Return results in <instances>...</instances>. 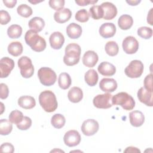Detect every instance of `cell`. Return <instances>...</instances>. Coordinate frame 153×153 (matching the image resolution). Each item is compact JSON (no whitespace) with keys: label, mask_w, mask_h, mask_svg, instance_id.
<instances>
[{"label":"cell","mask_w":153,"mask_h":153,"mask_svg":"<svg viewBox=\"0 0 153 153\" xmlns=\"http://www.w3.org/2000/svg\"><path fill=\"white\" fill-rule=\"evenodd\" d=\"M25 40L27 45L36 52H41L46 48L45 39L32 30H29L26 32L25 35Z\"/></svg>","instance_id":"6da1fadb"},{"label":"cell","mask_w":153,"mask_h":153,"mask_svg":"<svg viewBox=\"0 0 153 153\" xmlns=\"http://www.w3.org/2000/svg\"><path fill=\"white\" fill-rule=\"evenodd\" d=\"M41 106L47 112H52L57 108L58 103L54 93L50 90L42 91L39 96Z\"/></svg>","instance_id":"7a4b0ae2"},{"label":"cell","mask_w":153,"mask_h":153,"mask_svg":"<svg viewBox=\"0 0 153 153\" xmlns=\"http://www.w3.org/2000/svg\"><path fill=\"white\" fill-rule=\"evenodd\" d=\"M81 53V47L78 44L75 43L68 44L65 48L63 62L69 66L77 64L80 59Z\"/></svg>","instance_id":"3957f363"},{"label":"cell","mask_w":153,"mask_h":153,"mask_svg":"<svg viewBox=\"0 0 153 153\" xmlns=\"http://www.w3.org/2000/svg\"><path fill=\"white\" fill-rule=\"evenodd\" d=\"M112 103L120 105L124 110H132L135 106V101L133 97L126 92H120L112 97Z\"/></svg>","instance_id":"277c9868"},{"label":"cell","mask_w":153,"mask_h":153,"mask_svg":"<svg viewBox=\"0 0 153 153\" xmlns=\"http://www.w3.org/2000/svg\"><path fill=\"white\" fill-rule=\"evenodd\" d=\"M38 76L40 82L45 86L53 85L57 79L56 72L48 67L41 68L38 71Z\"/></svg>","instance_id":"5b68a950"},{"label":"cell","mask_w":153,"mask_h":153,"mask_svg":"<svg viewBox=\"0 0 153 153\" xmlns=\"http://www.w3.org/2000/svg\"><path fill=\"white\" fill-rule=\"evenodd\" d=\"M18 66L20 69V74L25 78H30L34 73V67L32 60L27 56H22L18 60Z\"/></svg>","instance_id":"8992f818"},{"label":"cell","mask_w":153,"mask_h":153,"mask_svg":"<svg viewBox=\"0 0 153 153\" xmlns=\"http://www.w3.org/2000/svg\"><path fill=\"white\" fill-rule=\"evenodd\" d=\"M143 72V64L140 60H133L125 68L126 75L131 78L140 77Z\"/></svg>","instance_id":"52a82bcc"},{"label":"cell","mask_w":153,"mask_h":153,"mask_svg":"<svg viewBox=\"0 0 153 153\" xmlns=\"http://www.w3.org/2000/svg\"><path fill=\"white\" fill-rule=\"evenodd\" d=\"M112 95L109 93L96 96L93 100L94 106L99 109H108L112 106Z\"/></svg>","instance_id":"ba28073f"},{"label":"cell","mask_w":153,"mask_h":153,"mask_svg":"<svg viewBox=\"0 0 153 153\" xmlns=\"http://www.w3.org/2000/svg\"><path fill=\"white\" fill-rule=\"evenodd\" d=\"M123 49L126 54H132L137 52L139 49V42L137 40L132 36L126 37L122 44Z\"/></svg>","instance_id":"9c48e42d"},{"label":"cell","mask_w":153,"mask_h":153,"mask_svg":"<svg viewBox=\"0 0 153 153\" xmlns=\"http://www.w3.org/2000/svg\"><path fill=\"white\" fill-rule=\"evenodd\" d=\"M99 126L98 122L94 119H88L85 120L81 126L82 133L87 136H93L99 130Z\"/></svg>","instance_id":"30bf717a"},{"label":"cell","mask_w":153,"mask_h":153,"mask_svg":"<svg viewBox=\"0 0 153 153\" xmlns=\"http://www.w3.org/2000/svg\"><path fill=\"white\" fill-rule=\"evenodd\" d=\"M81 136L79 132L75 130L67 131L63 137V141L66 145L69 147H74L78 145L81 142Z\"/></svg>","instance_id":"8fae6325"},{"label":"cell","mask_w":153,"mask_h":153,"mask_svg":"<svg viewBox=\"0 0 153 153\" xmlns=\"http://www.w3.org/2000/svg\"><path fill=\"white\" fill-rule=\"evenodd\" d=\"M14 67V62L13 59L4 57L0 60L1 78H7Z\"/></svg>","instance_id":"7c38bea8"},{"label":"cell","mask_w":153,"mask_h":153,"mask_svg":"<svg viewBox=\"0 0 153 153\" xmlns=\"http://www.w3.org/2000/svg\"><path fill=\"white\" fill-rule=\"evenodd\" d=\"M103 11V19L105 20H112L117 14V9L115 5L109 2H105L100 5Z\"/></svg>","instance_id":"4fadbf2b"},{"label":"cell","mask_w":153,"mask_h":153,"mask_svg":"<svg viewBox=\"0 0 153 153\" xmlns=\"http://www.w3.org/2000/svg\"><path fill=\"white\" fill-rule=\"evenodd\" d=\"M49 42L51 48L54 50H59L65 42V38L61 32H54L50 36Z\"/></svg>","instance_id":"5bb4252c"},{"label":"cell","mask_w":153,"mask_h":153,"mask_svg":"<svg viewBox=\"0 0 153 153\" xmlns=\"http://www.w3.org/2000/svg\"><path fill=\"white\" fill-rule=\"evenodd\" d=\"M115 25L112 23H105L99 28V33L104 38H109L114 36L116 33Z\"/></svg>","instance_id":"9a60e30c"},{"label":"cell","mask_w":153,"mask_h":153,"mask_svg":"<svg viewBox=\"0 0 153 153\" xmlns=\"http://www.w3.org/2000/svg\"><path fill=\"white\" fill-rule=\"evenodd\" d=\"M99 87L102 91L106 93L114 92L117 88V82L113 78H105L99 82Z\"/></svg>","instance_id":"2e32d148"},{"label":"cell","mask_w":153,"mask_h":153,"mask_svg":"<svg viewBox=\"0 0 153 153\" xmlns=\"http://www.w3.org/2000/svg\"><path fill=\"white\" fill-rule=\"evenodd\" d=\"M99 60L98 55L94 51L88 50L86 51L82 57L83 64L88 68L94 67Z\"/></svg>","instance_id":"e0dca14e"},{"label":"cell","mask_w":153,"mask_h":153,"mask_svg":"<svg viewBox=\"0 0 153 153\" xmlns=\"http://www.w3.org/2000/svg\"><path fill=\"white\" fill-rule=\"evenodd\" d=\"M139 101L146 106H152V92L146 90L144 87H141L137 93Z\"/></svg>","instance_id":"ac0fdd59"},{"label":"cell","mask_w":153,"mask_h":153,"mask_svg":"<svg viewBox=\"0 0 153 153\" xmlns=\"http://www.w3.org/2000/svg\"><path fill=\"white\" fill-rule=\"evenodd\" d=\"M97 70L101 75L106 76H112L116 72V68L115 66L108 62H102L98 66Z\"/></svg>","instance_id":"d6986e66"},{"label":"cell","mask_w":153,"mask_h":153,"mask_svg":"<svg viewBox=\"0 0 153 153\" xmlns=\"http://www.w3.org/2000/svg\"><path fill=\"white\" fill-rule=\"evenodd\" d=\"M130 123L132 126L139 127L142 126L145 121L143 114L139 111H133L129 114Z\"/></svg>","instance_id":"ffe728a7"},{"label":"cell","mask_w":153,"mask_h":153,"mask_svg":"<svg viewBox=\"0 0 153 153\" xmlns=\"http://www.w3.org/2000/svg\"><path fill=\"white\" fill-rule=\"evenodd\" d=\"M72 12L69 8H63L54 14V19L58 23H64L69 20Z\"/></svg>","instance_id":"44dd1931"},{"label":"cell","mask_w":153,"mask_h":153,"mask_svg":"<svg viewBox=\"0 0 153 153\" xmlns=\"http://www.w3.org/2000/svg\"><path fill=\"white\" fill-rule=\"evenodd\" d=\"M66 31L69 38L78 39L82 34V27L75 23H71L67 26Z\"/></svg>","instance_id":"7402d4cb"},{"label":"cell","mask_w":153,"mask_h":153,"mask_svg":"<svg viewBox=\"0 0 153 153\" xmlns=\"http://www.w3.org/2000/svg\"><path fill=\"white\" fill-rule=\"evenodd\" d=\"M18 105L25 109H30L35 107L36 101L33 97L30 96H22L18 99Z\"/></svg>","instance_id":"603a6c76"},{"label":"cell","mask_w":153,"mask_h":153,"mask_svg":"<svg viewBox=\"0 0 153 153\" xmlns=\"http://www.w3.org/2000/svg\"><path fill=\"white\" fill-rule=\"evenodd\" d=\"M68 97L69 101L72 103L79 102L83 97L82 90L78 87H72L68 93Z\"/></svg>","instance_id":"cb8c5ba5"},{"label":"cell","mask_w":153,"mask_h":153,"mask_svg":"<svg viewBox=\"0 0 153 153\" xmlns=\"http://www.w3.org/2000/svg\"><path fill=\"white\" fill-rule=\"evenodd\" d=\"M28 25L30 30H32L36 32H39L44 27L45 22L41 17H35L29 20Z\"/></svg>","instance_id":"d4e9b609"},{"label":"cell","mask_w":153,"mask_h":153,"mask_svg":"<svg viewBox=\"0 0 153 153\" xmlns=\"http://www.w3.org/2000/svg\"><path fill=\"white\" fill-rule=\"evenodd\" d=\"M133 24V20L131 16L128 14L121 16L118 20V25L122 30L129 29Z\"/></svg>","instance_id":"484cf974"},{"label":"cell","mask_w":153,"mask_h":153,"mask_svg":"<svg viewBox=\"0 0 153 153\" xmlns=\"http://www.w3.org/2000/svg\"><path fill=\"white\" fill-rule=\"evenodd\" d=\"M85 82L91 87L96 85L98 81L99 76L97 72L94 69H89L85 72L84 75Z\"/></svg>","instance_id":"4316f807"},{"label":"cell","mask_w":153,"mask_h":153,"mask_svg":"<svg viewBox=\"0 0 153 153\" xmlns=\"http://www.w3.org/2000/svg\"><path fill=\"white\" fill-rule=\"evenodd\" d=\"M8 53L14 56L17 57L22 54L23 52V45L19 41H15L11 42L8 46Z\"/></svg>","instance_id":"83f0119b"},{"label":"cell","mask_w":153,"mask_h":153,"mask_svg":"<svg viewBox=\"0 0 153 153\" xmlns=\"http://www.w3.org/2000/svg\"><path fill=\"white\" fill-rule=\"evenodd\" d=\"M72 80L70 75L66 72L61 73L58 78L59 86L63 90L68 89L71 85Z\"/></svg>","instance_id":"f1b7e54d"},{"label":"cell","mask_w":153,"mask_h":153,"mask_svg":"<svg viewBox=\"0 0 153 153\" xmlns=\"http://www.w3.org/2000/svg\"><path fill=\"white\" fill-rule=\"evenodd\" d=\"M22 28L20 25H12L7 29L8 36L11 39H17L21 36Z\"/></svg>","instance_id":"f546056e"},{"label":"cell","mask_w":153,"mask_h":153,"mask_svg":"<svg viewBox=\"0 0 153 153\" xmlns=\"http://www.w3.org/2000/svg\"><path fill=\"white\" fill-rule=\"evenodd\" d=\"M66 120L65 117L60 114H54L51 119V125L56 128L59 129L62 128L65 124Z\"/></svg>","instance_id":"4dcf8cb0"},{"label":"cell","mask_w":153,"mask_h":153,"mask_svg":"<svg viewBox=\"0 0 153 153\" xmlns=\"http://www.w3.org/2000/svg\"><path fill=\"white\" fill-rule=\"evenodd\" d=\"M13 129L12 123L7 119L0 120V134L1 135H8Z\"/></svg>","instance_id":"1f68e13d"},{"label":"cell","mask_w":153,"mask_h":153,"mask_svg":"<svg viewBox=\"0 0 153 153\" xmlns=\"http://www.w3.org/2000/svg\"><path fill=\"white\" fill-rule=\"evenodd\" d=\"M105 50L107 54L110 56H115L117 55L119 51V47L116 42L111 41H108L105 47Z\"/></svg>","instance_id":"d6a6232c"},{"label":"cell","mask_w":153,"mask_h":153,"mask_svg":"<svg viewBox=\"0 0 153 153\" xmlns=\"http://www.w3.org/2000/svg\"><path fill=\"white\" fill-rule=\"evenodd\" d=\"M89 15L95 20L103 18V11L100 5H93L89 10Z\"/></svg>","instance_id":"836d02e7"},{"label":"cell","mask_w":153,"mask_h":153,"mask_svg":"<svg viewBox=\"0 0 153 153\" xmlns=\"http://www.w3.org/2000/svg\"><path fill=\"white\" fill-rule=\"evenodd\" d=\"M17 13L22 17L27 18L32 14V10L30 7L26 4H21L17 8Z\"/></svg>","instance_id":"e575fe53"},{"label":"cell","mask_w":153,"mask_h":153,"mask_svg":"<svg viewBox=\"0 0 153 153\" xmlns=\"http://www.w3.org/2000/svg\"><path fill=\"white\" fill-rule=\"evenodd\" d=\"M24 118L23 113L19 110H14L9 115V120L15 124L21 123Z\"/></svg>","instance_id":"d590c367"},{"label":"cell","mask_w":153,"mask_h":153,"mask_svg":"<svg viewBox=\"0 0 153 153\" xmlns=\"http://www.w3.org/2000/svg\"><path fill=\"white\" fill-rule=\"evenodd\" d=\"M137 35L142 38L148 39L152 36V29L146 26L140 27L137 29Z\"/></svg>","instance_id":"8d00e7d4"},{"label":"cell","mask_w":153,"mask_h":153,"mask_svg":"<svg viewBox=\"0 0 153 153\" xmlns=\"http://www.w3.org/2000/svg\"><path fill=\"white\" fill-rule=\"evenodd\" d=\"M89 13L85 9H81L78 11L75 14V19L81 23H85L89 19Z\"/></svg>","instance_id":"74e56055"},{"label":"cell","mask_w":153,"mask_h":153,"mask_svg":"<svg viewBox=\"0 0 153 153\" xmlns=\"http://www.w3.org/2000/svg\"><path fill=\"white\" fill-rule=\"evenodd\" d=\"M16 126L20 130H26L32 126V120L28 117L24 116L22 121Z\"/></svg>","instance_id":"f35d334b"},{"label":"cell","mask_w":153,"mask_h":153,"mask_svg":"<svg viewBox=\"0 0 153 153\" xmlns=\"http://www.w3.org/2000/svg\"><path fill=\"white\" fill-rule=\"evenodd\" d=\"M65 2L64 0H50L49 1L48 4L51 8L57 11L63 8Z\"/></svg>","instance_id":"ab89813d"},{"label":"cell","mask_w":153,"mask_h":153,"mask_svg":"<svg viewBox=\"0 0 153 153\" xmlns=\"http://www.w3.org/2000/svg\"><path fill=\"white\" fill-rule=\"evenodd\" d=\"M144 88L152 92V74H150L146 76L144 79Z\"/></svg>","instance_id":"60d3db41"},{"label":"cell","mask_w":153,"mask_h":153,"mask_svg":"<svg viewBox=\"0 0 153 153\" xmlns=\"http://www.w3.org/2000/svg\"><path fill=\"white\" fill-rule=\"evenodd\" d=\"M11 20V17L9 13L5 10L0 11V22L2 25H7Z\"/></svg>","instance_id":"b9f144b4"},{"label":"cell","mask_w":153,"mask_h":153,"mask_svg":"<svg viewBox=\"0 0 153 153\" xmlns=\"http://www.w3.org/2000/svg\"><path fill=\"white\" fill-rule=\"evenodd\" d=\"M0 151L1 152L13 153L14 151V148L13 145L10 143H4L0 146Z\"/></svg>","instance_id":"7bdbcfd3"},{"label":"cell","mask_w":153,"mask_h":153,"mask_svg":"<svg viewBox=\"0 0 153 153\" xmlns=\"http://www.w3.org/2000/svg\"><path fill=\"white\" fill-rule=\"evenodd\" d=\"M1 88V93H0V98L1 99H5L8 97L9 94V90L8 86L4 83H1L0 84Z\"/></svg>","instance_id":"ee69618b"},{"label":"cell","mask_w":153,"mask_h":153,"mask_svg":"<svg viewBox=\"0 0 153 153\" xmlns=\"http://www.w3.org/2000/svg\"><path fill=\"white\" fill-rule=\"evenodd\" d=\"M97 2V1H90V0H79V1H75V3L77 4L79 6H85L90 4H94L95 3Z\"/></svg>","instance_id":"f6af8a7d"},{"label":"cell","mask_w":153,"mask_h":153,"mask_svg":"<svg viewBox=\"0 0 153 153\" xmlns=\"http://www.w3.org/2000/svg\"><path fill=\"white\" fill-rule=\"evenodd\" d=\"M3 3L5 4V5L10 8H13L15 7L16 4H17V1L16 0H3Z\"/></svg>","instance_id":"bcb514c9"},{"label":"cell","mask_w":153,"mask_h":153,"mask_svg":"<svg viewBox=\"0 0 153 153\" xmlns=\"http://www.w3.org/2000/svg\"><path fill=\"white\" fill-rule=\"evenodd\" d=\"M124 152H140V151L136 147L129 146L127 147L124 151Z\"/></svg>","instance_id":"7dc6e473"},{"label":"cell","mask_w":153,"mask_h":153,"mask_svg":"<svg viewBox=\"0 0 153 153\" xmlns=\"http://www.w3.org/2000/svg\"><path fill=\"white\" fill-rule=\"evenodd\" d=\"M152 8H151L149 11L148 12V16H147V22L150 25H152Z\"/></svg>","instance_id":"c3c4849f"},{"label":"cell","mask_w":153,"mask_h":153,"mask_svg":"<svg viewBox=\"0 0 153 153\" xmlns=\"http://www.w3.org/2000/svg\"><path fill=\"white\" fill-rule=\"evenodd\" d=\"M141 2L140 0L138 1V0H134V1H133V0H131V1H126V2L128 3L129 5H132V6H135V5H137L138 4H139L140 2Z\"/></svg>","instance_id":"681fc988"},{"label":"cell","mask_w":153,"mask_h":153,"mask_svg":"<svg viewBox=\"0 0 153 153\" xmlns=\"http://www.w3.org/2000/svg\"><path fill=\"white\" fill-rule=\"evenodd\" d=\"M41 1H36V2H32V1H29V2H30V3H32V4H36V3H39V2H41Z\"/></svg>","instance_id":"f907efd6"}]
</instances>
